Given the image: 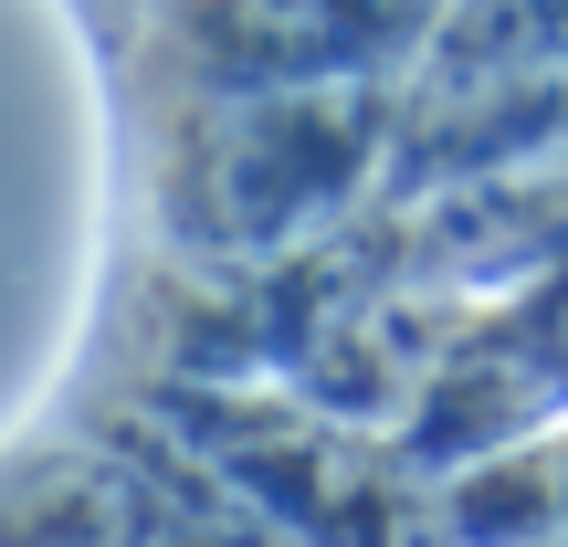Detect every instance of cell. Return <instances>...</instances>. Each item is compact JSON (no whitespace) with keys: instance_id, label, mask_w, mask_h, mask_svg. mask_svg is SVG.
I'll use <instances>...</instances> for the list:
<instances>
[{"instance_id":"1","label":"cell","mask_w":568,"mask_h":547,"mask_svg":"<svg viewBox=\"0 0 568 547\" xmlns=\"http://www.w3.org/2000/svg\"><path fill=\"white\" fill-rule=\"evenodd\" d=\"M432 11L443 0H190V32L222 42V63L243 53V74H222V84L316 95V84L379 74L389 53H410Z\"/></svg>"}]
</instances>
